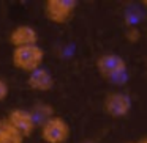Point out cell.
Wrapping results in <instances>:
<instances>
[{
	"mask_svg": "<svg viewBox=\"0 0 147 143\" xmlns=\"http://www.w3.org/2000/svg\"><path fill=\"white\" fill-rule=\"evenodd\" d=\"M11 61L16 69L32 74L41 68L43 61H45V51L38 44L16 47L13 49V54H11Z\"/></svg>",
	"mask_w": 147,
	"mask_h": 143,
	"instance_id": "1",
	"label": "cell"
},
{
	"mask_svg": "<svg viewBox=\"0 0 147 143\" xmlns=\"http://www.w3.org/2000/svg\"><path fill=\"white\" fill-rule=\"evenodd\" d=\"M76 8V0H46L43 11H45V16L49 22L63 25V24L71 21Z\"/></svg>",
	"mask_w": 147,
	"mask_h": 143,
	"instance_id": "2",
	"label": "cell"
},
{
	"mask_svg": "<svg viewBox=\"0 0 147 143\" xmlns=\"http://www.w3.org/2000/svg\"><path fill=\"white\" fill-rule=\"evenodd\" d=\"M96 69L103 79L119 83V79H125L127 61L117 54H103L96 60Z\"/></svg>",
	"mask_w": 147,
	"mask_h": 143,
	"instance_id": "3",
	"label": "cell"
},
{
	"mask_svg": "<svg viewBox=\"0 0 147 143\" xmlns=\"http://www.w3.org/2000/svg\"><path fill=\"white\" fill-rule=\"evenodd\" d=\"M70 124L62 116H52L41 126V138L46 143H67L70 138Z\"/></svg>",
	"mask_w": 147,
	"mask_h": 143,
	"instance_id": "4",
	"label": "cell"
},
{
	"mask_svg": "<svg viewBox=\"0 0 147 143\" xmlns=\"http://www.w3.org/2000/svg\"><path fill=\"white\" fill-rule=\"evenodd\" d=\"M103 108L109 116L123 118L131 110V99L125 93L111 91L109 94H106L105 101H103Z\"/></svg>",
	"mask_w": 147,
	"mask_h": 143,
	"instance_id": "5",
	"label": "cell"
},
{
	"mask_svg": "<svg viewBox=\"0 0 147 143\" xmlns=\"http://www.w3.org/2000/svg\"><path fill=\"white\" fill-rule=\"evenodd\" d=\"M7 120L22 134L24 137H30L36 127V120L32 112L24 110V108H14L8 113Z\"/></svg>",
	"mask_w": 147,
	"mask_h": 143,
	"instance_id": "6",
	"label": "cell"
},
{
	"mask_svg": "<svg viewBox=\"0 0 147 143\" xmlns=\"http://www.w3.org/2000/svg\"><path fill=\"white\" fill-rule=\"evenodd\" d=\"M10 43L13 47H26V46H36L38 33L30 25H18L10 33Z\"/></svg>",
	"mask_w": 147,
	"mask_h": 143,
	"instance_id": "7",
	"label": "cell"
},
{
	"mask_svg": "<svg viewBox=\"0 0 147 143\" xmlns=\"http://www.w3.org/2000/svg\"><path fill=\"white\" fill-rule=\"evenodd\" d=\"M27 85H29L32 90H35V91H43L45 93V91L52 90V86H54V77H52V74L49 72L48 69L40 68V69H36L35 72L29 74Z\"/></svg>",
	"mask_w": 147,
	"mask_h": 143,
	"instance_id": "8",
	"label": "cell"
},
{
	"mask_svg": "<svg viewBox=\"0 0 147 143\" xmlns=\"http://www.w3.org/2000/svg\"><path fill=\"white\" fill-rule=\"evenodd\" d=\"M26 137L7 120H0V143H24Z\"/></svg>",
	"mask_w": 147,
	"mask_h": 143,
	"instance_id": "9",
	"label": "cell"
},
{
	"mask_svg": "<svg viewBox=\"0 0 147 143\" xmlns=\"http://www.w3.org/2000/svg\"><path fill=\"white\" fill-rule=\"evenodd\" d=\"M32 113H33V116H35V120H41L43 123H46V121L51 120L52 116H55L54 108L49 104H36Z\"/></svg>",
	"mask_w": 147,
	"mask_h": 143,
	"instance_id": "10",
	"label": "cell"
},
{
	"mask_svg": "<svg viewBox=\"0 0 147 143\" xmlns=\"http://www.w3.org/2000/svg\"><path fill=\"white\" fill-rule=\"evenodd\" d=\"M125 38H127L128 43H131V44H136V43L141 39V32L136 29V27H131V29L127 30V33H125Z\"/></svg>",
	"mask_w": 147,
	"mask_h": 143,
	"instance_id": "11",
	"label": "cell"
},
{
	"mask_svg": "<svg viewBox=\"0 0 147 143\" xmlns=\"http://www.w3.org/2000/svg\"><path fill=\"white\" fill-rule=\"evenodd\" d=\"M8 93H10V86H8L7 80L0 77V102L8 98Z\"/></svg>",
	"mask_w": 147,
	"mask_h": 143,
	"instance_id": "12",
	"label": "cell"
},
{
	"mask_svg": "<svg viewBox=\"0 0 147 143\" xmlns=\"http://www.w3.org/2000/svg\"><path fill=\"white\" fill-rule=\"evenodd\" d=\"M136 143H147V135L141 137V138H139V142H136Z\"/></svg>",
	"mask_w": 147,
	"mask_h": 143,
	"instance_id": "13",
	"label": "cell"
},
{
	"mask_svg": "<svg viewBox=\"0 0 147 143\" xmlns=\"http://www.w3.org/2000/svg\"><path fill=\"white\" fill-rule=\"evenodd\" d=\"M144 5H147V0H146V2H144Z\"/></svg>",
	"mask_w": 147,
	"mask_h": 143,
	"instance_id": "14",
	"label": "cell"
},
{
	"mask_svg": "<svg viewBox=\"0 0 147 143\" xmlns=\"http://www.w3.org/2000/svg\"><path fill=\"white\" fill-rule=\"evenodd\" d=\"M86 143H92V142H86Z\"/></svg>",
	"mask_w": 147,
	"mask_h": 143,
	"instance_id": "15",
	"label": "cell"
},
{
	"mask_svg": "<svg viewBox=\"0 0 147 143\" xmlns=\"http://www.w3.org/2000/svg\"><path fill=\"white\" fill-rule=\"evenodd\" d=\"M128 143H133V142H128Z\"/></svg>",
	"mask_w": 147,
	"mask_h": 143,
	"instance_id": "16",
	"label": "cell"
}]
</instances>
